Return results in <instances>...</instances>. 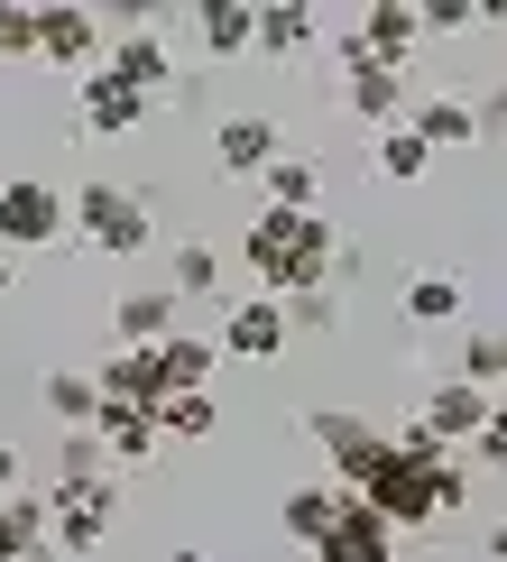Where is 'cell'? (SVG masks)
Wrapping results in <instances>:
<instances>
[{
    "mask_svg": "<svg viewBox=\"0 0 507 562\" xmlns=\"http://www.w3.org/2000/svg\"><path fill=\"white\" fill-rule=\"evenodd\" d=\"M351 498H360V507H379V517L406 535V526H443V517H461L471 480L452 471V452H443V442H433L425 425H406L397 442H387V461L351 488Z\"/></svg>",
    "mask_w": 507,
    "mask_h": 562,
    "instance_id": "6da1fadb",
    "label": "cell"
},
{
    "mask_svg": "<svg viewBox=\"0 0 507 562\" xmlns=\"http://www.w3.org/2000/svg\"><path fill=\"white\" fill-rule=\"evenodd\" d=\"M240 259H249V277H259V295L295 304V295L333 286L341 240H333V222H323V213H259V222L240 231Z\"/></svg>",
    "mask_w": 507,
    "mask_h": 562,
    "instance_id": "7a4b0ae2",
    "label": "cell"
},
{
    "mask_svg": "<svg viewBox=\"0 0 507 562\" xmlns=\"http://www.w3.org/2000/svg\"><path fill=\"white\" fill-rule=\"evenodd\" d=\"M75 240L102 249V259H138L157 240L148 194H129V184H75Z\"/></svg>",
    "mask_w": 507,
    "mask_h": 562,
    "instance_id": "3957f363",
    "label": "cell"
},
{
    "mask_svg": "<svg viewBox=\"0 0 507 562\" xmlns=\"http://www.w3.org/2000/svg\"><path fill=\"white\" fill-rule=\"evenodd\" d=\"M75 231V203L56 194L46 176H10L0 184V249H46Z\"/></svg>",
    "mask_w": 507,
    "mask_h": 562,
    "instance_id": "277c9868",
    "label": "cell"
},
{
    "mask_svg": "<svg viewBox=\"0 0 507 562\" xmlns=\"http://www.w3.org/2000/svg\"><path fill=\"white\" fill-rule=\"evenodd\" d=\"M111 517H121V498H111V480H56L46 488V526H56V553H102Z\"/></svg>",
    "mask_w": 507,
    "mask_h": 562,
    "instance_id": "5b68a950",
    "label": "cell"
},
{
    "mask_svg": "<svg viewBox=\"0 0 507 562\" xmlns=\"http://www.w3.org/2000/svg\"><path fill=\"white\" fill-rule=\"evenodd\" d=\"M305 434L323 442V452H333V488H360V480L387 461V442H397V434H379V425H369V415H341V406L305 415Z\"/></svg>",
    "mask_w": 507,
    "mask_h": 562,
    "instance_id": "8992f818",
    "label": "cell"
},
{
    "mask_svg": "<svg viewBox=\"0 0 507 562\" xmlns=\"http://www.w3.org/2000/svg\"><path fill=\"white\" fill-rule=\"evenodd\" d=\"M121 29H129V37H111V46H102V75H121L129 92H148V102H157V92L176 83V65H167V37H157V19H138V10L121 19Z\"/></svg>",
    "mask_w": 507,
    "mask_h": 562,
    "instance_id": "52a82bcc",
    "label": "cell"
},
{
    "mask_svg": "<svg viewBox=\"0 0 507 562\" xmlns=\"http://www.w3.org/2000/svg\"><path fill=\"white\" fill-rule=\"evenodd\" d=\"M341 75H351V83H341V102H351L369 130H397V121H406V75L369 65V56H360V37H341Z\"/></svg>",
    "mask_w": 507,
    "mask_h": 562,
    "instance_id": "ba28073f",
    "label": "cell"
},
{
    "mask_svg": "<svg viewBox=\"0 0 507 562\" xmlns=\"http://www.w3.org/2000/svg\"><path fill=\"white\" fill-rule=\"evenodd\" d=\"M351 37H360V56H369V65H387V75H406L415 37H425V10H415V0H369Z\"/></svg>",
    "mask_w": 507,
    "mask_h": 562,
    "instance_id": "9c48e42d",
    "label": "cell"
},
{
    "mask_svg": "<svg viewBox=\"0 0 507 562\" xmlns=\"http://www.w3.org/2000/svg\"><path fill=\"white\" fill-rule=\"evenodd\" d=\"M102 29H111L102 10H37V56L65 65V75H92L102 65Z\"/></svg>",
    "mask_w": 507,
    "mask_h": 562,
    "instance_id": "30bf717a",
    "label": "cell"
},
{
    "mask_svg": "<svg viewBox=\"0 0 507 562\" xmlns=\"http://www.w3.org/2000/svg\"><path fill=\"white\" fill-rule=\"evenodd\" d=\"M75 121H83L92 138H121V130L148 121V92H129L121 75H102V65H92V75L75 83Z\"/></svg>",
    "mask_w": 507,
    "mask_h": 562,
    "instance_id": "8fae6325",
    "label": "cell"
},
{
    "mask_svg": "<svg viewBox=\"0 0 507 562\" xmlns=\"http://www.w3.org/2000/svg\"><path fill=\"white\" fill-rule=\"evenodd\" d=\"M314 553H323V562H397V526H387L379 507L341 498V517H333V535H323Z\"/></svg>",
    "mask_w": 507,
    "mask_h": 562,
    "instance_id": "7c38bea8",
    "label": "cell"
},
{
    "mask_svg": "<svg viewBox=\"0 0 507 562\" xmlns=\"http://www.w3.org/2000/svg\"><path fill=\"white\" fill-rule=\"evenodd\" d=\"M286 333H295V323H286V304H277V295H249V304H230V314H222V350H230V360H277Z\"/></svg>",
    "mask_w": 507,
    "mask_h": 562,
    "instance_id": "4fadbf2b",
    "label": "cell"
},
{
    "mask_svg": "<svg viewBox=\"0 0 507 562\" xmlns=\"http://www.w3.org/2000/svg\"><path fill=\"white\" fill-rule=\"evenodd\" d=\"M489 406H498L489 387H471V379H443V387L425 396V415H415V425H425V434H433V442L452 452V442H471L480 425H489Z\"/></svg>",
    "mask_w": 507,
    "mask_h": 562,
    "instance_id": "5bb4252c",
    "label": "cell"
},
{
    "mask_svg": "<svg viewBox=\"0 0 507 562\" xmlns=\"http://www.w3.org/2000/svg\"><path fill=\"white\" fill-rule=\"evenodd\" d=\"M92 387H102V406H167V369H157V350H111L102 369H92Z\"/></svg>",
    "mask_w": 507,
    "mask_h": 562,
    "instance_id": "9a60e30c",
    "label": "cell"
},
{
    "mask_svg": "<svg viewBox=\"0 0 507 562\" xmlns=\"http://www.w3.org/2000/svg\"><path fill=\"white\" fill-rule=\"evenodd\" d=\"M0 553L10 562H56V526H46L37 488H10V498H0Z\"/></svg>",
    "mask_w": 507,
    "mask_h": 562,
    "instance_id": "2e32d148",
    "label": "cell"
},
{
    "mask_svg": "<svg viewBox=\"0 0 507 562\" xmlns=\"http://www.w3.org/2000/svg\"><path fill=\"white\" fill-rule=\"evenodd\" d=\"M213 157H222V176H268L277 157V121H259V111H240V121H222V138H213Z\"/></svg>",
    "mask_w": 507,
    "mask_h": 562,
    "instance_id": "e0dca14e",
    "label": "cell"
},
{
    "mask_svg": "<svg viewBox=\"0 0 507 562\" xmlns=\"http://www.w3.org/2000/svg\"><path fill=\"white\" fill-rule=\"evenodd\" d=\"M111 333H121V350H157V341L176 333V286L121 295V304H111Z\"/></svg>",
    "mask_w": 507,
    "mask_h": 562,
    "instance_id": "ac0fdd59",
    "label": "cell"
},
{
    "mask_svg": "<svg viewBox=\"0 0 507 562\" xmlns=\"http://www.w3.org/2000/svg\"><path fill=\"white\" fill-rule=\"evenodd\" d=\"M92 442H102V461H148L167 434H157L148 406H102V415H92Z\"/></svg>",
    "mask_w": 507,
    "mask_h": 562,
    "instance_id": "d6986e66",
    "label": "cell"
},
{
    "mask_svg": "<svg viewBox=\"0 0 507 562\" xmlns=\"http://www.w3.org/2000/svg\"><path fill=\"white\" fill-rule=\"evenodd\" d=\"M406 130L425 138V148H471V138H480V111H471V102H452V92H433V102H415V111H406Z\"/></svg>",
    "mask_w": 507,
    "mask_h": 562,
    "instance_id": "ffe728a7",
    "label": "cell"
},
{
    "mask_svg": "<svg viewBox=\"0 0 507 562\" xmlns=\"http://www.w3.org/2000/svg\"><path fill=\"white\" fill-rule=\"evenodd\" d=\"M213 360H222V341H203V333H167V341H157V369H167V396H194L203 379H213Z\"/></svg>",
    "mask_w": 507,
    "mask_h": 562,
    "instance_id": "44dd1931",
    "label": "cell"
},
{
    "mask_svg": "<svg viewBox=\"0 0 507 562\" xmlns=\"http://www.w3.org/2000/svg\"><path fill=\"white\" fill-rule=\"evenodd\" d=\"M341 498H351V488L314 480V488H286V507H277V517H286L295 544H323V535H333V517H341Z\"/></svg>",
    "mask_w": 507,
    "mask_h": 562,
    "instance_id": "7402d4cb",
    "label": "cell"
},
{
    "mask_svg": "<svg viewBox=\"0 0 507 562\" xmlns=\"http://www.w3.org/2000/svg\"><path fill=\"white\" fill-rule=\"evenodd\" d=\"M259 184H268V213H323V167L314 157H277Z\"/></svg>",
    "mask_w": 507,
    "mask_h": 562,
    "instance_id": "603a6c76",
    "label": "cell"
},
{
    "mask_svg": "<svg viewBox=\"0 0 507 562\" xmlns=\"http://www.w3.org/2000/svg\"><path fill=\"white\" fill-rule=\"evenodd\" d=\"M194 29H203V46H213V56H240V46L259 37V10H249V0H203Z\"/></svg>",
    "mask_w": 507,
    "mask_h": 562,
    "instance_id": "cb8c5ba5",
    "label": "cell"
},
{
    "mask_svg": "<svg viewBox=\"0 0 507 562\" xmlns=\"http://www.w3.org/2000/svg\"><path fill=\"white\" fill-rule=\"evenodd\" d=\"M46 415H56L65 434H92V415H102V387H92L83 369H56V379H46Z\"/></svg>",
    "mask_w": 507,
    "mask_h": 562,
    "instance_id": "d4e9b609",
    "label": "cell"
},
{
    "mask_svg": "<svg viewBox=\"0 0 507 562\" xmlns=\"http://www.w3.org/2000/svg\"><path fill=\"white\" fill-rule=\"evenodd\" d=\"M461 314V277L452 268H415L406 277V323H452Z\"/></svg>",
    "mask_w": 507,
    "mask_h": 562,
    "instance_id": "484cf974",
    "label": "cell"
},
{
    "mask_svg": "<svg viewBox=\"0 0 507 562\" xmlns=\"http://www.w3.org/2000/svg\"><path fill=\"white\" fill-rule=\"evenodd\" d=\"M249 46H259V56H305V46H314V10H305V0L259 10V37H249Z\"/></svg>",
    "mask_w": 507,
    "mask_h": 562,
    "instance_id": "4316f807",
    "label": "cell"
},
{
    "mask_svg": "<svg viewBox=\"0 0 507 562\" xmlns=\"http://www.w3.org/2000/svg\"><path fill=\"white\" fill-rule=\"evenodd\" d=\"M425 167H433V148H425L406 121H397V130H379V176H387V184H425Z\"/></svg>",
    "mask_w": 507,
    "mask_h": 562,
    "instance_id": "83f0119b",
    "label": "cell"
},
{
    "mask_svg": "<svg viewBox=\"0 0 507 562\" xmlns=\"http://www.w3.org/2000/svg\"><path fill=\"white\" fill-rule=\"evenodd\" d=\"M213 425H222L213 387H194V396H167V406H157V434H176V442H203Z\"/></svg>",
    "mask_w": 507,
    "mask_h": 562,
    "instance_id": "f1b7e54d",
    "label": "cell"
},
{
    "mask_svg": "<svg viewBox=\"0 0 507 562\" xmlns=\"http://www.w3.org/2000/svg\"><path fill=\"white\" fill-rule=\"evenodd\" d=\"M461 379H471V387H507V333H471V341H461Z\"/></svg>",
    "mask_w": 507,
    "mask_h": 562,
    "instance_id": "f546056e",
    "label": "cell"
},
{
    "mask_svg": "<svg viewBox=\"0 0 507 562\" xmlns=\"http://www.w3.org/2000/svg\"><path fill=\"white\" fill-rule=\"evenodd\" d=\"M176 295H222V249L213 240H184L176 249Z\"/></svg>",
    "mask_w": 507,
    "mask_h": 562,
    "instance_id": "4dcf8cb0",
    "label": "cell"
},
{
    "mask_svg": "<svg viewBox=\"0 0 507 562\" xmlns=\"http://www.w3.org/2000/svg\"><path fill=\"white\" fill-rule=\"evenodd\" d=\"M19 56H37V10L29 0H0V65H19Z\"/></svg>",
    "mask_w": 507,
    "mask_h": 562,
    "instance_id": "1f68e13d",
    "label": "cell"
},
{
    "mask_svg": "<svg viewBox=\"0 0 507 562\" xmlns=\"http://www.w3.org/2000/svg\"><path fill=\"white\" fill-rule=\"evenodd\" d=\"M56 480H102V442H92V434H65V452H56Z\"/></svg>",
    "mask_w": 507,
    "mask_h": 562,
    "instance_id": "d6a6232c",
    "label": "cell"
},
{
    "mask_svg": "<svg viewBox=\"0 0 507 562\" xmlns=\"http://www.w3.org/2000/svg\"><path fill=\"white\" fill-rule=\"evenodd\" d=\"M471 452L489 461V471H507V396H498V406H489V425L471 434Z\"/></svg>",
    "mask_w": 507,
    "mask_h": 562,
    "instance_id": "836d02e7",
    "label": "cell"
},
{
    "mask_svg": "<svg viewBox=\"0 0 507 562\" xmlns=\"http://www.w3.org/2000/svg\"><path fill=\"white\" fill-rule=\"evenodd\" d=\"M471 0H425V37H443V29H471Z\"/></svg>",
    "mask_w": 507,
    "mask_h": 562,
    "instance_id": "e575fe53",
    "label": "cell"
},
{
    "mask_svg": "<svg viewBox=\"0 0 507 562\" xmlns=\"http://www.w3.org/2000/svg\"><path fill=\"white\" fill-rule=\"evenodd\" d=\"M10 488H19V452H10V442H0V498H10Z\"/></svg>",
    "mask_w": 507,
    "mask_h": 562,
    "instance_id": "d590c367",
    "label": "cell"
},
{
    "mask_svg": "<svg viewBox=\"0 0 507 562\" xmlns=\"http://www.w3.org/2000/svg\"><path fill=\"white\" fill-rule=\"evenodd\" d=\"M489 562H507V526H489Z\"/></svg>",
    "mask_w": 507,
    "mask_h": 562,
    "instance_id": "8d00e7d4",
    "label": "cell"
},
{
    "mask_svg": "<svg viewBox=\"0 0 507 562\" xmlns=\"http://www.w3.org/2000/svg\"><path fill=\"white\" fill-rule=\"evenodd\" d=\"M489 111H498V121H507V83H498V102H489Z\"/></svg>",
    "mask_w": 507,
    "mask_h": 562,
    "instance_id": "74e56055",
    "label": "cell"
},
{
    "mask_svg": "<svg viewBox=\"0 0 507 562\" xmlns=\"http://www.w3.org/2000/svg\"><path fill=\"white\" fill-rule=\"evenodd\" d=\"M0 562H10V553H0Z\"/></svg>",
    "mask_w": 507,
    "mask_h": 562,
    "instance_id": "f35d334b",
    "label": "cell"
}]
</instances>
